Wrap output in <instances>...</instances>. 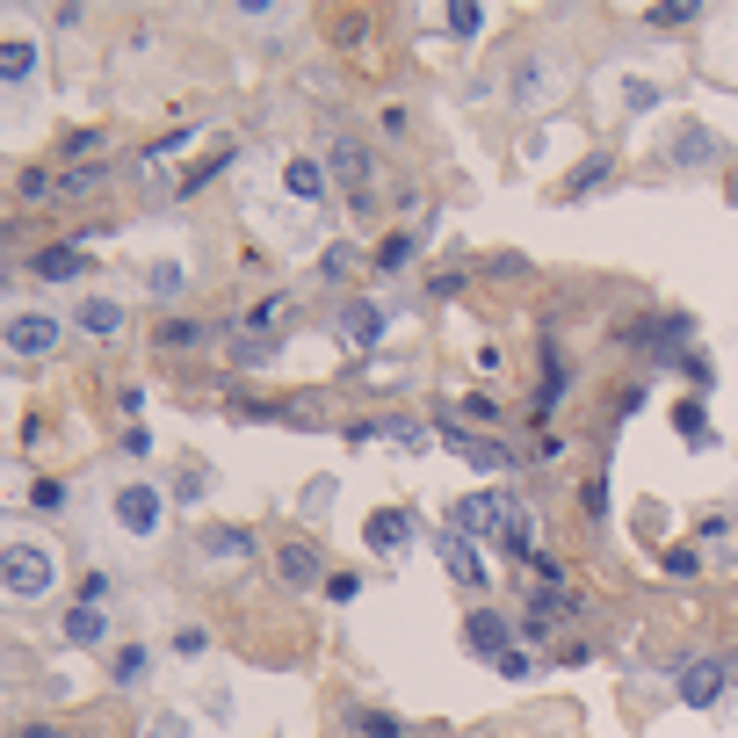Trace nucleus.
Returning <instances> with one entry per match:
<instances>
[{
  "instance_id": "38",
  "label": "nucleus",
  "mask_w": 738,
  "mask_h": 738,
  "mask_svg": "<svg viewBox=\"0 0 738 738\" xmlns=\"http://www.w3.org/2000/svg\"><path fill=\"white\" fill-rule=\"evenodd\" d=\"M493 673H507V681H529V673H536V659H529V652H507Z\"/></svg>"
},
{
  "instance_id": "43",
  "label": "nucleus",
  "mask_w": 738,
  "mask_h": 738,
  "mask_svg": "<svg viewBox=\"0 0 738 738\" xmlns=\"http://www.w3.org/2000/svg\"><path fill=\"white\" fill-rule=\"evenodd\" d=\"M15 738H73V731H58V724H22Z\"/></svg>"
},
{
  "instance_id": "9",
  "label": "nucleus",
  "mask_w": 738,
  "mask_h": 738,
  "mask_svg": "<svg viewBox=\"0 0 738 738\" xmlns=\"http://www.w3.org/2000/svg\"><path fill=\"white\" fill-rule=\"evenodd\" d=\"M58 319L52 311H8V355H52Z\"/></svg>"
},
{
  "instance_id": "7",
  "label": "nucleus",
  "mask_w": 738,
  "mask_h": 738,
  "mask_svg": "<svg viewBox=\"0 0 738 738\" xmlns=\"http://www.w3.org/2000/svg\"><path fill=\"white\" fill-rule=\"evenodd\" d=\"M724 681H731V673H724V659H687L681 681H673V695H681L687 709H709V703H724Z\"/></svg>"
},
{
  "instance_id": "25",
  "label": "nucleus",
  "mask_w": 738,
  "mask_h": 738,
  "mask_svg": "<svg viewBox=\"0 0 738 738\" xmlns=\"http://www.w3.org/2000/svg\"><path fill=\"white\" fill-rule=\"evenodd\" d=\"M196 341H218V327H196V319H174V327H159V348H196Z\"/></svg>"
},
{
  "instance_id": "16",
  "label": "nucleus",
  "mask_w": 738,
  "mask_h": 738,
  "mask_svg": "<svg viewBox=\"0 0 738 738\" xmlns=\"http://www.w3.org/2000/svg\"><path fill=\"white\" fill-rule=\"evenodd\" d=\"M80 268H87V246H44V254H30V275H44V283H73Z\"/></svg>"
},
{
  "instance_id": "15",
  "label": "nucleus",
  "mask_w": 738,
  "mask_h": 738,
  "mask_svg": "<svg viewBox=\"0 0 738 738\" xmlns=\"http://www.w3.org/2000/svg\"><path fill=\"white\" fill-rule=\"evenodd\" d=\"M66 645H109V608L102 602H73V616H66Z\"/></svg>"
},
{
  "instance_id": "35",
  "label": "nucleus",
  "mask_w": 738,
  "mask_h": 738,
  "mask_svg": "<svg viewBox=\"0 0 738 738\" xmlns=\"http://www.w3.org/2000/svg\"><path fill=\"white\" fill-rule=\"evenodd\" d=\"M580 507H586V515H594V521H602V515H608V478H586Z\"/></svg>"
},
{
  "instance_id": "31",
  "label": "nucleus",
  "mask_w": 738,
  "mask_h": 738,
  "mask_svg": "<svg viewBox=\"0 0 738 738\" xmlns=\"http://www.w3.org/2000/svg\"><path fill=\"white\" fill-rule=\"evenodd\" d=\"M283 311H290V305H283V297H268V305H254V311H246L240 327H246V333H268L275 319H283Z\"/></svg>"
},
{
  "instance_id": "4",
  "label": "nucleus",
  "mask_w": 738,
  "mask_h": 738,
  "mask_svg": "<svg viewBox=\"0 0 738 738\" xmlns=\"http://www.w3.org/2000/svg\"><path fill=\"white\" fill-rule=\"evenodd\" d=\"M434 558H442V572H449L456 586H464V594H485V586H493V565H485V543H471V536L442 529V536H434Z\"/></svg>"
},
{
  "instance_id": "14",
  "label": "nucleus",
  "mask_w": 738,
  "mask_h": 738,
  "mask_svg": "<svg viewBox=\"0 0 738 738\" xmlns=\"http://www.w3.org/2000/svg\"><path fill=\"white\" fill-rule=\"evenodd\" d=\"M275 572H283V586H319L327 558H319L311 543H283V550H275Z\"/></svg>"
},
{
  "instance_id": "2",
  "label": "nucleus",
  "mask_w": 738,
  "mask_h": 738,
  "mask_svg": "<svg viewBox=\"0 0 738 738\" xmlns=\"http://www.w3.org/2000/svg\"><path fill=\"white\" fill-rule=\"evenodd\" d=\"M521 521V499L515 493H471L456 515H449V529L471 536V543H507V529Z\"/></svg>"
},
{
  "instance_id": "6",
  "label": "nucleus",
  "mask_w": 738,
  "mask_h": 738,
  "mask_svg": "<svg viewBox=\"0 0 738 738\" xmlns=\"http://www.w3.org/2000/svg\"><path fill=\"white\" fill-rule=\"evenodd\" d=\"M196 558H210V565H246V558H261V536L240 529V521H210L203 536H196Z\"/></svg>"
},
{
  "instance_id": "21",
  "label": "nucleus",
  "mask_w": 738,
  "mask_h": 738,
  "mask_svg": "<svg viewBox=\"0 0 738 738\" xmlns=\"http://www.w3.org/2000/svg\"><path fill=\"white\" fill-rule=\"evenodd\" d=\"M36 73V44H22V36H8V52H0V80L8 87H22Z\"/></svg>"
},
{
  "instance_id": "12",
  "label": "nucleus",
  "mask_w": 738,
  "mask_h": 738,
  "mask_svg": "<svg viewBox=\"0 0 738 738\" xmlns=\"http://www.w3.org/2000/svg\"><path fill=\"white\" fill-rule=\"evenodd\" d=\"M362 543L377 550V558H398V550L412 543V515H406V507H384V515H370V529H362Z\"/></svg>"
},
{
  "instance_id": "41",
  "label": "nucleus",
  "mask_w": 738,
  "mask_h": 738,
  "mask_svg": "<svg viewBox=\"0 0 738 738\" xmlns=\"http://www.w3.org/2000/svg\"><path fill=\"white\" fill-rule=\"evenodd\" d=\"M659 30H681V22H695V8H652Z\"/></svg>"
},
{
  "instance_id": "17",
  "label": "nucleus",
  "mask_w": 738,
  "mask_h": 738,
  "mask_svg": "<svg viewBox=\"0 0 738 738\" xmlns=\"http://www.w3.org/2000/svg\"><path fill=\"white\" fill-rule=\"evenodd\" d=\"M341 333H348V348H377L384 341V311L377 305H348L341 311Z\"/></svg>"
},
{
  "instance_id": "32",
  "label": "nucleus",
  "mask_w": 738,
  "mask_h": 738,
  "mask_svg": "<svg viewBox=\"0 0 738 738\" xmlns=\"http://www.w3.org/2000/svg\"><path fill=\"white\" fill-rule=\"evenodd\" d=\"M362 738H406V724H398L392 709H370V717H362Z\"/></svg>"
},
{
  "instance_id": "37",
  "label": "nucleus",
  "mask_w": 738,
  "mask_h": 738,
  "mask_svg": "<svg viewBox=\"0 0 738 738\" xmlns=\"http://www.w3.org/2000/svg\"><path fill=\"white\" fill-rule=\"evenodd\" d=\"M203 645H210V637L196 630V623H181V630H174V652H181V659H196V652H203Z\"/></svg>"
},
{
  "instance_id": "40",
  "label": "nucleus",
  "mask_w": 738,
  "mask_h": 738,
  "mask_svg": "<svg viewBox=\"0 0 738 738\" xmlns=\"http://www.w3.org/2000/svg\"><path fill=\"white\" fill-rule=\"evenodd\" d=\"M355 586H362L355 572H333V580H327V594H333V602H355Z\"/></svg>"
},
{
  "instance_id": "20",
  "label": "nucleus",
  "mask_w": 738,
  "mask_h": 738,
  "mask_svg": "<svg viewBox=\"0 0 738 738\" xmlns=\"http://www.w3.org/2000/svg\"><path fill=\"white\" fill-rule=\"evenodd\" d=\"M442 30L456 36V44H471V36L485 30V8H478V0H456V8H442Z\"/></svg>"
},
{
  "instance_id": "3",
  "label": "nucleus",
  "mask_w": 738,
  "mask_h": 738,
  "mask_svg": "<svg viewBox=\"0 0 738 738\" xmlns=\"http://www.w3.org/2000/svg\"><path fill=\"white\" fill-rule=\"evenodd\" d=\"M109 515H117L123 536H159L167 529V493H159L153 478H131V485L109 493Z\"/></svg>"
},
{
  "instance_id": "22",
  "label": "nucleus",
  "mask_w": 738,
  "mask_h": 738,
  "mask_svg": "<svg viewBox=\"0 0 738 738\" xmlns=\"http://www.w3.org/2000/svg\"><path fill=\"white\" fill-rule=\"evenodd\" d=\"M181 283H189L181 261H153V275H145V290H153V297H181Z\"/></svg>"
},
{
  "instance_id": "33",
  "label": "nucleus",
  "mask_w": 738,
  "mask_h": 738,
  "mask_svg": "<svg viewBox=\"0 0 738 738\" xmlns=\"http://www.w3.org/2000/svg\"><path fill=\"white\" fill-rule=\"evenodd\" d=\"M30 507H36V515H58V507H66V485H58V478H44V485L30 493Z\"/></svg>"
},
{
  "instance_id": "29",
  "label": "nucleus",
  "mask_w": 738,
  "mask_h": 738,
  "mask_svg": "<svg viewBox=\"0 0 738 738\" xmlns=\"http://www.w3.org/2000/svg\"><path fill=\"white\" fill-rule=\"evenodd\" d=\"M327 507H333V478H311L305 499H297V515H319V521H327Z\"/></svg>"
},
{
  "instance_id": "13",
  "label": "nucleus",
  "mask_w": 738,
  "mask_h": 738,
  "mask_svg": "<svg viewBox=\"0 0 738 738\" xmlns=\"http://www.w3.org/2000/svg\"><path fill=\"white\" fill-rule=\"evenodd\" d=\"M123 319H131V311H123L117 297H80V311H73V327H80V333H95V341H117V333H123Z\"/></svg>"
},
{
  "instance_id": "28",
  "label": "nucleus",
  "mask_w": 738,
  "mask_h": 738,
  "mask_svg": "<svg viewBox=\"0 0 738 738\" xmlns=\"http://www.w3.org/2000/svg\"><path fill=\"white\" fill-rule=\"evenodd\" d=\"M319 275H327V283H348V275H355V246H327V254H319Z\"/></svg>"
},
{
  "instance_id": "19",
  "label": "nucleus",
  "mask_w": 738,
  "mask_h": 738,
  "mask_svg": "<svg viewBox=\"0 0 738 738\" xmlns=\"http://www.w3.org/2000/svg\"><path fill=\"white\" fill-rule=\"evenodd\" d=\"M109 681H117L123 695H137V687L153 681V652H145V645H123V652H117V673H109Z\"/></svg>"
},
{
  "instance_id": "18",
  "label": "nucleus",
  "mask_w": 738,
  "mask_h": 738,
  "mask_svg": "<svg viewBox=\"0 0 738 738\" xmlns=\"http://www.w3.org/2000/svg\"><path fill=\"white\" fill-rule=\"evenodd\" d=\"M449 442H456V456H471L478 471H499V478L515 471V456H507L499 442H485V434H449Z\"/></svg>"
},
{
  "instance_id": "27",
  "label": "nucleus",
  "mask_w": 738,
  "mask_h": 738,
  "mask_svg": "<svg viewBox=\"0 0 738 738\" xmlns=\"http://www.w3.org/2000/svg\"><path fill=\"white\" fill-rule=\"evenodd\" d=\"M565 392H572V384H565V362H550V370H543V384H536V412H550Z\"/></svg>"
},
{
  "instance_id": "11",
  "label": "nucleus",
  "mask_w": 738,
  "mask_h": 738,
  "mask_svg": "<svg viewBox=\"0 0 738 738\" xmlns=\"http://www.w3.org/2000/svg\"><path fill=\"white\" fill-rule=\"evenodd\" d=\"M464 645H471L478 659H493V667H499V659L515 652V623H507V616H493V608H478V616L464 623Z\"/></svg>"
},
{
  "instance_id": "5",
  "label": "nucleus",
  "mask_w": 738,
  "mask_h": 738,
  "mask_svg": "<svg viewBox=\"0 0 738 738\" xmlns=\"http://www.w3.org/2000/svg\"><path fill=\"white\" fill-rule=\"evenodd\" d=\"M558 87H565V66L550 52H529L515 66V109H543V102H558Z\"/></svg>"
},
{
  "instance_id": "36",
  "label": "nucleus",
  "mask_w": 738,
  "mask_h": 738,
  "mask_svg": "<svg viewBox=\"0 0 738 738\" xmlns=\"http://www.w3.org/2000/svg\"><path fill=\"white\" fill-rule=\"evenodd\" d=\"M406 261H412V240H384V254H377V268H384V275L406 268Z\"/></svg>"
},
{
  "instance_id": "8",
  "label": "nucleus",
  "mask_w": 738,
  "mask_h": 738,
  "mask_svg": "<svg viewBox=\"0 0 738 738\" xmlns=\"http://www.w3.org/2000/svg\"><path fill=\"white\" fill-rule=\"evenodd\" d=\"M327 174L333 181H348V196H355V218H370V153H362L355 137H341L327 153Z\"/></svg>"
},
{
  "instance_id": "1",
  "label": "nucleus",
  "mask_w": 738,
  "mask_h": 738,
  "mask_svg": "<svg viewBox=\"0 0 738 738\" xmlns=\"http://www.w3.org/2000/svg\"><path fill=\"white\" fill-rule=\"evenodd\" d=\"M0 580H8V602H44V594H52V580H58L52 543H22V536H8Z\"/></svg>"
},
{
  "instance_id": "30",
  "label": "nucleus",
  "mask_w": 738,
  "mask_h": 738,
  "mask_svg": "<svg viewBox=\"0 0 738 738\" xmlns=\"http://www.w3.org/2000/svg\"><path fill=\"white\" fill-rule=\"evenodd\" d=\"M695 572H703V550H667V580H695Z\"/></svg>"
},
{
  "instance_id": "23",
  "label": "nucleus",
  "mask_w": 738,
  "mask_h": 738,
  "mask_svg": "<svg viewBox=\"0 0 738 738\" xmlns=\"http://www.w3.org/2000/svg\"><path fill=\"white\" fill-rule=\"evenodd\" d=\"M673 159H681V167H709V159H717V137L709 131H681V153Z\"/></svg>"
},
{
  "instance_id": "39",
  "label": "nucleus",
  "mask_w": 738,
  "mask_h": 738,
  "mask_svg": "<svg viewBox=\"0 0 738 738\" xmlns=\"http://www.w3.org/2000/svg\"><path fill=\"white\" fill-rule=\"evenodd\" d=\"M529 572H536V580H550V586L565 580V565H558V558H550V550H536V558H529Z\"/></svg>"
},
{
  "instance_id": "24",
  "label": "nucleus",
  "mask_w": 738,
  "mask_h": 738,
  "mask_svg": "<svg viewBox=\"0 0 738 738\" xmlns=\"http://www.w3.org/2000/svg\"><path fill=\"white\" fill-rule=\"evenodd\" d=\"M608 174H616V167H608V153H594V159H580V174H572V181H565V196H586V189H602Z\"/></svg>"
},
{
  "instance_id": "42",
  "label": "nucleus",
  "mask_w": 738,
  "mask_h": 738,
  "mask_svg": "<svg viewBox=\"0 0 738 738\" xmlns=\"http://www.w3.org/2000/svg\"><path fill=\"white\" fill-rule=\"evenodd\" d=\"M117 449H123V456H145V449H153V434H145V428H123Z\"/></svg>"
},
{
  "instance_id": "10",
  "label": "nucleus",
  "mask_w": 738,
  "mask_h": 738,
  "mask_svg": "<svg viewBox=\"0 0 738 738\" xmlns=\"http://www.w3.org/2000/svg\"><path fill=\"white\" fill-rule=\"evenodd\" d=\"M283 189H290L297 203H319V210H327V196H333V174H327V159L290 153V159H283Z\"/></svg>"
},
{
  "instance_id": "34",
  "label": "nucleus",
  "mask_w": 738,
  "mask_h": 738,
  "mask_svg": "<svg viewBox=\"0 0 738 738\" xmlns=\"http://www.w3.org/2000/svg\"><path fill=\"white\" fill-rule=\"evenodd\" d=\"M703 558H731V529L724 521H703Z\"/></svg>"
},
{
  "instance_id": "26",
  "label": "nucleus",
  "mask_w": 738,
  "mask_h": 738,
  "mask_svg": "<svg viewBox=\"0 0 738 738\" xmlns=\"http://www.w3.org/2000/svg\"><path fill=\"white\" fill-rule=\"evenodd\" d=\"M673 428H681V434H687V442H695V449L709 442V420H703V406H695V398H681V406H673Z\"/></svg>"
}]
</instances>
